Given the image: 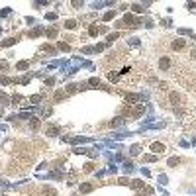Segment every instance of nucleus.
<instances>
[{"label": "nucleus", "mask_w": 196, "mask_h": 196, "mask_svg": "<svg viewBox=\"0 0 196 196\" xmlns=\"http://www.w3.org/2000/svg\"><path fill=\"white\" fill-rule=\"evenodd\" d=\"M139 149H141L139 145H134V147H131V155H137V153H139Z\"/></svg>", "instance_id": "nucleus-5"}, {"label": "nucleus", "mask_w": 196, "mask_h": 196, "mask_svg": "<svg viewBox=\"0 0 196 196\" xmlns=\"http://www.w3.org/2000/svg\"><path fill=\"white\" fill-rule=\"evenodd\" d=\"M65 27H69V30H73V27H76V22H75V20H69V22L65 24Z\"/></svg>", "instance_id": "nucleus-4"}, {"label": "nucleus", "mask_w": 196, "mask_h": 196, "mask_svg": "<svg viewBox=\"0 0 196 196\" xmlns=\"http://www.w3.org/2000/svg\"><path fill=\"white\" fill-rule=\"evenodd\" d=\"M151 151L153 153H165L167 147L163 145V143H151Z\"/></svg>", "instance_id": "nucleus-1"}, {"label": "nucleus", "mask_w": 196, "mask_h": 196, "mask_svg": "<svg viewBox=\"0 0 196 196\" xmlns=\"http://www.w3.org/2000/svg\"><path fill=\"white\" fill-rule=\"evenodd\" d=\"M131 186H134V188H141L143 183H141V180H135V183H131Z\"/></svg>", "instance_id": "nucleus-7"}, {"label": "nucleus", "mask_w": 196, "mask_h": 196, "mask_svg": "<svg viewBox=\"0 0 196 196\" xmlns=\"http://www.w3.org/2000/svg\"><path fill=\"white\" fill-rule=\"evenodd\" d=\"M27 67V63L26 61H22V63H18V71H20V69H26Z\"/></svg>", "instance_id": "nucleus-9"}, {"label": "nucleus", "mask_w": 196, "mask_h": 196, "mask_svg": "<svg viewBox=\"0 0 196 196\" xmlns=\"http://www.w3.org/2000/svg\"><path fill=\"white\" fill-rule=\"evenodd\" d=\"M112 18H114V12H108L106 16H104V20H112Z\"/></svg>", "instance_id": "nucleus-11"}, {"label": "nucleus", "mask_w": 196, "mask_h": 196, "mask_svg": "<svg viewBox=\"0 0 196 196\" xmlns=\"http://www.w3.org/2000/svg\"><path fill=\"white\" fill-rule=\"evenodd\" d=\"M159 67L163 69V71H167V69L171 67V59H169V57H161V61H159Z\"/></svg>", "instance_id": "nucleus-2"}, {"label": "nucleus", "mask_w": 196, "mask_h": 196, "mask_svg": "<svg viewBox=\"0 0 196 196\" xmlns=\"http://www.w3.org/2000/svg\"><path fill=\"white\" fill-rule=\"evenodd\" d=\"M92 188H94V184H88V183H86V184H80V192H90Z\"/></svg>", "instance_id": "nucleus-3"}, {"label": "nucleus", "mask_w": 196, "mask_h": 196, "mask_svg": "<svg viewBox=\"0 0 196 196\" xmlns=\"http://www.w3.org/2000/svg\"><path fill=\"white\" fill-rule=\"evenodd\" d=\"M131 8H134V12H141V10H143V8H141V6H139V4H134V6H131Z\"/></svg>", "instance_id": "nucleus-10"}, {"label": "nucleus", "mask_w": 196, "mask_h": 196, "mask_svg": "<svg viewBox=\"0 0 196 196\" xmlns=\"http://www.w3.org/2000/svg\"><path fill=\"white\" fill-rule=\"evenodd\" d=\"M57 134V128H47V135H55Z\"/></svg>", "instance_id": "nucleus-6"}, {"label": "nucleus", "mask_w": 196, "mask_h": 196, "mask_svg": "<svg viewBox=\"0 0 196 196\" xmlns=\"http://www.w3.org/2000/svg\"><path fill=\"white\" fill-rule=\"evenodd\" d=\"M59 47H61L63 51H69V45H67V43H59Z\"/></svg>", "instance_id": "nucleus-12"}, {"label": "nucleus", "mask_w": 196, "mask_h": 196, "mask_svg": "<svg viewBox=\"0 0 196 196\" xmlns=\"http://www.w3.org/2000/svg\"><path fill=\"white\" fill-rule=\"evenodd\" d=\"M169 165L171 167H177L178 165V159H174V157H173V159H169Z\"/></svg>", "instance_id": "nucleus-8"}]
</instances>
